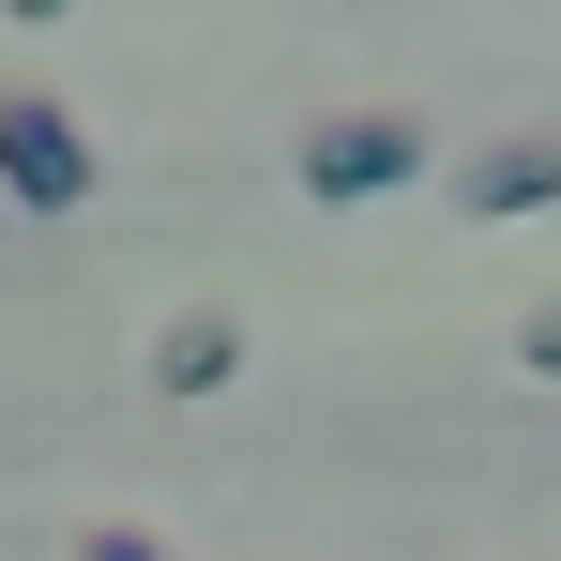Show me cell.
Listing matches in <instances>:
<instances>
[{"label":"cell","mask_w":561,"mask_h":561,"mask_svg":"<svg viewBox=\"0 0 561 561\" xmlns=\"http://www.w3.org/2000/svg\"><path fill=\"white\" fill-rule=\"evenodd\" d=\"M0 213H92V122L46 92H0Z\"/></svg>","instance_id":"cell-1"},{"label":"cell","mask_w":561,"mask_h":561,"mask_svg":"<svg viewBox=\"0 0 561 561\" xmlns=\"http://www.w3.org/2000/svg\"><path fill=\"white\" fill-rule=\"evenodd\" d=\"M394 183H425V122H410V106H350V122L304 137V197H319V213L394 197Z\"/></svg>","instance_id":"cell-2"},{"label":"cell","mask_w":561,"mask_h":561,"mask_svg":"<svg viewBox=\"0 0 561 561\" xmlns=\"http://www.w3.org/2000/svg\"><path fill=\"white\" fill-rule=\"evenodd\" d=\"M456 213H485V228L561 213V137H485V152H456Z\"/></svg>","instance_id":"cell-3"},{"label":"cell","mask_w":561,"mask_h":561,"mask_svg":"<svg viewBox=\"0 0 561 561\" xmlns=\"http://www.w3.org/2000/svg\"><path fill=\"white\" fill-rule=\"evenodd\" d=\"M228 379H243V319H168V334H152V394H228Z\"/></svg>","instance_id":"cell-4"},{"label":"cell","mask_w":561,"mask_h":561,"mask_svg":"<svg viewBox=\"0 0 561 561\" xmlns=\"http://www.w3.org/2000/svg\"><path fill=\"white\" fill-rule=\"evenodd\" d=\"M516 365H531V379H561V304H531V319H516Z\"/></svg>","instance_id":"cell-5"},{"label":"cell","mask_w":561,"mask_h":561,"mask_svg":"<svg viewBox=\"0 0 561 561\" xmlns=\"http://www.w3.org/2000/svg\"><path fill=\"white\" fill-rule=\"evenodd\" d=\"M77 561H168V531H122L106 516V531H77Z\"/></svg>","instance_id":"cell-6"},{"label":"cell","mask_w":561,"mask_h":561,"mask_svg":"<svg viewBox=\"0 0 561 561\" xmlns=\"http://www.w3.org/2000/svg\"><path fill=\"white\" fill-rule=\"evenodd\" d=\"M0 15H15V31H46V15H77V0H0Z\"/></svg>","instance_id":"cell-7"}]
</instances>
